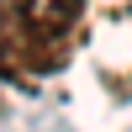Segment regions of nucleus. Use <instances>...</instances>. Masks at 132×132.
Segmentation results:
<instances>
[{
	"instance_id": "obj_2",
	"label": "nucleus",
	"mask_w": 132,
	"mask_h": 132,
	"mask_svg": "<svg viewBox=\"0 0 132 132\" xmlns=\"http://www.w3.org/2000/svg\"><path fill=\"white\" fill-rule=\"evenodd\" d=\"M0 74H5V79L37 74V53H32V37H27V27H21L16 0H0Z\"/></svg>"
},
{
	"instance_id": "obj_1",
	"label": "nucleus",
	"mask_w": 132,
	"mask_h": 132,
	"mask_svg": "<svg viewBox=\"0 0 132 132\" xmlns=\"http://www.w3.org/2000/svg\"><path fill=\"white\" fill-rule=\"evenodd\" d=\"M21 27L32 37V53H37V74H53L69 63V42L85 21V0H16Z\"/></svg>"
}]
</instances>
